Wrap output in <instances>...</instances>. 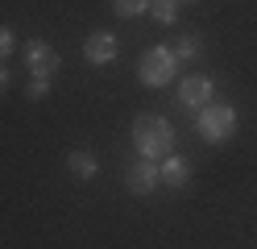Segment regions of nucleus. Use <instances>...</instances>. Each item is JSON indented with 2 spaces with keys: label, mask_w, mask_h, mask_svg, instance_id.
Here are the masks:
<instances>
[{
  "label": "nucleus",
  "mask_w": 257,
  "mask_h": 249,
  "mask_svg": "<svg viewBox=\"0 0 257 249\" xmlns=\"http://www.w3.org/2000/svg\"><path fill=\"white\" fill-rule=\"evenodd\" d=\"M133 149H137L141 158H150V162H162L170 149H174L170 121H166V116H154V112L137 116V121H133Z\"/></svg>",
  "instance_id": "1"
},
{
  "label": "nucleus",
  "mask_w": 257,
  "mask_h": 249,
  "mask_svg": "<svg viewBox=\"0 0 257 249\" xmlns=\"http://www.w3.org/2000/svg\"><path fill=\"white\" fill-rule=\"evenodd\" d=\"M174 71H179V58H174L170 46H150L146 54H141V62H137V75H141V83H150V88H166L174 79Z\"/></svg>",
  "instance_id": "2"
},
{
  "label": "nucleus",
  "mask_w": 257,
  "mask_h": 249,
  "mask_svg": "<svg viewBox=\"0 0 257 249\" xmlns=\"http://www.w3.org/2000/svg\"><path fill=\"white\" fill-rule=\"evenodd\" d=\"M195 129H199V137L212 141V145L228 141L232 133H236V108H228V104H207V108H199Z\"/></svg>",
  "instance_id": "3"
},
{
  "label": "nucleus",
  "mask_w": 257,
  "mask_h": 249,
  "mask_svg": "<svg viewBox=\"0 0 257 249\" xmlns=\"http://www.w3.org/2000/svg\"><path fill=\"white\" fill-rule=\"evenodd\" d=\"M25 66H29V75H42V79H54L62 71V58H58V50L50 42H42V38H29L25 42Z\"/></svg>",
  "instance_id": "4"
},
{
  "label": "nucleus",
  "mask_w": 257,
  "mask_h": 249,
  "mask_svg": "<svg viewBox=\"0 0 257 249\" xmlns=\"http://www.w3.org/2000/svg\"><path fill=\"white\" fill-rule=\"evenodd\" d=\"M212 92H216V83L207 79V75H187L179 83V104L191 108V112H199V108L212 104Z\"/></svg>",
  "instance_id": "5"
},
{
  "label": "nucleus",
  "mask_w": 257,
  "mask_h": 249,
  "mask_svg": "<svg viewBox=\"0 0 257 249\" xmlns=\"http://www.w3.org/2000/svg\"><path fill=\"white\" fill-rule=\"evenodd\" d=\"M124 183H128V191H133V195H150V191L158 187V183H162V175H158V162H150V158H137L133 166H128Z\"/></svg>",
  "instance_id": "6"
},
{
  "label": "nucleus",
  "mask_w": 257,
  "mask_h": 249,
  "mask_svg": "<svg viewBox=\"0 0 257 249\" xmlns=\"http://www.w3.org/2000/svg\"><path fill=\"white\" fill-rule=\"evenodd\" d=\"M116 54H120V42H116V33H91V38L83 42V58H87L91 66H108Z\"/></svg>",
  "instance_id": "7"
},
{
  "label": "nucleus",
  "mask_w": 257,
  "mask_h": 249,
  "mask_svg": "<svg viewBox=\"0 0 257 249\" xmlns=\"http://www.w3.org/2000/svg\"><path fill=\"white\" fill-rule=\"evenodd\" d=\"M158 175H162V183H166V187L183 191L187 183H191V162H187V158H179V154H166L162 162H158Z\"/></svg>",
  "instance_id": "8"
},
{
  "label": "nucleus",
  "mask_w": 257,
  "mask_h": 249,
  "mask_svg": "<svg viewBox=\"0 0 257 249\" xmlns=\"http://www.w3.org/2000/svg\"><path fill=\"white\" fill-rule=\"evenodd\" d=\"M67 171L75 179H95L100 175V158L87 154V149H75V154H67Z\"/></svg>",
  "instance_id": "9"
},
{
  "label": "nucleus",
  "mask_w": 257,
  "mask_h": 249,
  "mask_svg": "<svg viewBox=\"0 0 257 249\" xmlns=\"http://www.w3.org/2000/svg\"><path fill=\"white\" fill-rule=\"evenodd\" d=\"M150 17L158 25H174L179 21V0H150Z\"/></svg>",
  "instance_id": "10"
},
{
  "label": "nucleus",
  "mask_w": 257,
  "mask_h": 249,
  "mask_svg": "<svg viewBox=\"0 0 257 249\" xmlns=\"http://www.w3.org/2000/svg\"><path fill=\"white\" fill-rule=\"evenodd\" d=\"M170 50H174V58H179V62H183V58H195V54H199V50H203V42L195 38V33H183V38H179V42H174Z\"/></svg>",
  "instance_id": "11"
},
{
  "label": "nucleus",
  "mask_w": 257,
  "mask_h": 249,
  "mask_svg": "<svg viewBox=\"0 0 257 249\" xmlns=\"http://www.w3.org/2000/svg\"><path fill=\"white\" fill-rule=\"evenodd\" d=\"M112 13L116 17H141V13H150V0H112Z\"/></svg>",
  "instance_id": "12"
},
{
  "label": "nucleus",
  "mask_w": 257,
  "mask_h": 249,
  "mask_svg": "<svg viewBox=\"0 0 257 249\" xmlns=\"http://www.w3.org/2000/svg\"><path fill=\"white\" fill-rule=\"evenodd\" d=\"M29 100H46L50 96V79H42V75H29V92H25Z\"/></svg>",
  "instance_id": "13"
},
{
  "label": "nucleus",
  "mask_w": 257,
  "mask_h": 249,
  "mask_svg": "<svg viewBox=\"0 0 257 249\" xmlns=\"http://www.w3.org/2000/svg\"><path fill=\"white\" fill-rule=\"evenodd\" d=\"M13 50H17V38H13V29H9V25H0V62H5Z\"/></svg>",
  "instance_id": "14"
},
{
  "label": "nucleus",
  "mask_w": 257,
  "mask_h": 249,
  "mask_svg": "<svg viewBox=\"0 0 257 249\" xmlns=\"http://www.w3.org/2000/svg\"><path fill=\"white\" fill-rule=\"evenodd\" d=\"M5 88H9V66L0 62V92H5Z\"/></svg>",
  "instance_id": "15"
},
{
  "label": "nucleus",
  "mask_w": 257,
  "mask_h": 249,
  "mask_svg": "<svg viewBox=\"0 0 257 249\" xmlns=\"http://www.w3.org/2000/svg\"><path fill=\"white\" fill-rule=\"evenodd\" d=\"M179 5H199V0H179Z\"/></svg>",
  "instance_id": "16"
}]
</instances>
